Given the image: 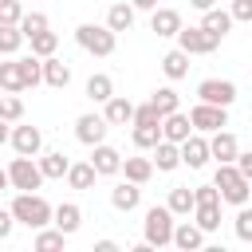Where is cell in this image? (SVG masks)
Listing matches in <instances>:
<instances>
[{
  "label": "cell",
  "mask_w": 252,
  "mask_h": 252,
  "mask_svg": "<svg viewBox=\"0 0 252 252\" xmlns=\"http://www.w3.org/2000/svg\"><path fill=\"white\" fill-rule=\"evenodd\" d=\"M63 244H67V236H63L55 224H51V228H47V224L35 228V252H59Z\"/></svg>",
  "instance_id": "32"
},
{
  "label": "cell",
  "mask_w": 252,
  "mask_h": 252,
  "mask_svg": "<svg viewBox=\"0 0 252 252\" xmlns=\"http://www.w3.org/2000/svg\"><path fill=\"white\" fill-rule=\"evenodd\" d=\"M35 165H39V173H43V181H47V177L55 181V177H63V173H67V165H71V158H67L63 150H47V154L39 150V154H35Z\"/></svg>",
  "instance_id": "22"
},
{
  "label": "cell",
  "mask_w": 252,
  "mask_h": 252,
  "mask_svg": "<svg viewBox=\"0 0 252 252\" xmlns=\"http://www.w3.org/2000/svg\"><path fill=\"white\" fill-rule=\"evenodd\" d=\"M12 228H16L12 213H8V209H0V240H8V236H12Z\"/></svg>",
  "instance_id": "45"
},
{
  "label": "cell",
  "mask_w": 252,
  "mask_h": 252,
  "mask_svg": "<svg viewBox=\"0 0 252 252\" xmlns=\"http://www.w3.org/2000/svg\"><path fill=\"white\" fill-rule=\"evenodd\" d=\"M161 71H165V79H169V83H177V79H185V75H189V55H185L181 47H173V51H165V55H161Z\"/></svg>",
  "instance_id": "26"
},
{
  "label": "cell",
  "mask_w": 252,
  "mask_h": 252,
  "mask_svg": "<svg viewBox=\"0 0 252 252\" xmlns=\"http://www.w3.org/2000/svg\"><path fill=\"white\" fill-rule=\"evenodd\" d=\"M4 189H8V173L0 169V193H4Z\"/></svg>",
  "instance_id": "50"
},
{
  "label": "cell",
  "mask_w": 252,
  "mask_h": 252,
  "mask_svg": "<svg viewBox=\"0 0 252 252\" xmlns=\"http://www.w3.org/2000/svg\"><path fill=\"white\" fill-rule=\"evenodd\" d=\"M205 142H209V158H213V161H232V158H236V150H240V138H236L232 130H224V126H220V130H213Z\"/></svg>",
  "instance_id": "13"
},
{
  "label": "cell",
  "mask_w": 252,
  "mask_h": 252,
  "mask_svg": "<svg viewBox=\"0 0 252 252\" xmlns=\"http://www.w3.org/2000/svg\"><path fill=\"white\" fill-rule=\"evenodd\" d=\"M130 8H134V12H154L158 0H130Z\"/></svg>",
  "instance_id": "46"
},
{
  "label": "cell",
  "mask_w": 252,
  "mask_h": 252,
  "mask_svg": "<svg viewBox=\"0 0 252 252\" xmlns=\"http://www.w3.org/2000/svg\"><path fill=\"white\" fill-rule=\"evenodd\" d=\"M39 75H43V83H47V87H55V91H63V87L71 83V67H67L59 55L39 59Z\"/></svg>",
  "instance_id": "19"
},
{
  "label": "cell",
  "mask_w": 252,
  "mask_h": 252,
  "mask_svg": "<svg viewBox=\"0 0 252 252\" xmlns=\"http://www.w3.org/2000/svg\"><path fill=\"white\" fill-rule=\"evenodd\" d=\"M83 91H87V98H91V102H98V106H102V102L114 94V79H110V75H102V71H94V75L87 79V87H83Z\"/></svg>",
  "instance_id": "29"
},
{
  "label": "cell",
  "mask_w": 252,
  "mask_h": 252,
  "mask_svg": "<svg viewBox=\"0 0 252 252\" xmlns=\"http://www.w3.org/2000/svg\"><path fill=\"white\" fill-rule=\"evenodd\" d=\"M106 118L98 114V110H87V114H79L75 118V138L83 142V146H98V142H106Z\"/></svg>",
  "instance_id": "10"
},
{
  "label": "cell",
  "mask_w": 252,
  "mask_h": 252,
  "mask_svg": "<svg viewBox=\"0 0 252 252\" xmlns=\"http://www.w3.org/2000/svg\"><path fill=\"white\" fill-rule=\"evenodd\" d=\"M0 118H4V122H20V118H24V102H20V94H12V91L0 94Z\"/></svg>",
  "instance_id": "38"
},
{
  "label": "cell",
  "mask_w": 252,
  "mask_h": 252,
  "mask_svg": "<svg viewBox=\"0 0 252 252\" xmlns=\"http://www.w3.org/2000/svg\"><path fill=\"white\" fill-rule=\"evenodd\" d=\"M130 126H134V130H130V138H134V146H138V150H150V146L161 138V130H158V126H138V122H130Z\"/></svg>",
  "instance_id": "39"
},
{
  "label": "cell",
  "mask_w": 252,
  "mask_h": 252,
  "mask_svg": "<svg viewBox=\"0 0 252 252\" xmlns=\"http://www.w3.org/2000/svg\"><path fill=\"white\" fill-rule=\"evenodd\" d=\"M63 177H67V185H71V189H94V177H98V173H94V165H91V161H71Z\"/></svg>",
  "instance_id": "28"
},
{
  "label": "cell",
  "mask_w": 252,
  "mask_h": 252,
  "mask_svg": "<svg viewBox=\"0 0 252 252\" xmlns=\"http://www.w3.org/2000/svg\"><path fill=\"white\" fill-rule=\"evenodd\" d=\"M110 205H114L118 213H134V209L142 205V185H134V181H118V185L110 189Z\"/></svg>",
  "instance_id": "20"
},
{
  "label": "cell",
  "mask_w": 252,
  "mask_h": 252,
  "mask_svg": "<svg viewBox=\"0 0 252 252\" xmlns=\"http://www.w3.org/2000/svg\"><path fill=\"white\" fill-rule=\"evenodd\" d=\"M94 252H118L114 240H94Z\"/></svg>",
  "instance_id": "47"
},
{
  "label": "cell",
  "mask_w": 252,
  "mask_h": 252,
  "mask_svg": "<svg viewBox=\"0 0 252 252\" xmlns=\"http://www.w3.org/2000/svg\"><path fill=\"white\" fill-rule=\"evenodd\" d=\"M236 236L244 244H252V209L248 205H236Z\"/></svg>",
  "instance_id": "40"
},
{
  "label": "cell",
  "mask_w": 252,
  "mask_h": 252,
  "mask_svg": "<svg viewBox=\"0 0 252 252\" xmlns=\"http://www.w3.org/2000/svg\"><path fill=\"white\" fill-rule=\"evenodd\" d=\"M8 213H12V220L16 224H24V228H43V224H51V205L32 189V193H16L12 197V205H8Z\"/></svg>",
  "instance_id": "1"
},
{
  "label": "cell",
  "mask_w": 252,
  "mask_h": 252,
  "mask_svg": "<svg viewBox=\"0 0 252 252\" xmlns=\"http://www.w3.org/2000/svg\"><path fill=\"white\" fill-rule=\"evenodd\" d=\"M213 185H217V193H220L224 205H248V197H252V181H248L232 161H217Z\"/></svg>",
  "instance_id": "2"
},
{
  "label": "cell",
  "mask_w": 252,
  "mask_h": 252,
  "mask_svg": "<svg viewBox=\"0 0 252 252\" xmlns=\"http://www.w3.org/2000/svg\"><path fill=\"white\" fill-rule=\"evenodd\" d=\"M228 16H232V24H248L252 20V0H232Z\"/></svg>",
  "instance_id": "43"
},
{
  "label": "cell",
  "mask_w": 252,
  "mask_h": 252,
  "mask_svg": "<svg viewBox=\"0 0 252 252\" xmlns=\"http://www.w3.org/2000/svg\"><path fill=\"white\" fill-rule=\"evenodd\" d=\"M201 28H205L213 39H224V35L232 32V16H228L224 8H205V12H201Z\"/></svg>",
  "instance_id": "24"
},
{
  "label": "cell",
  "mask_w": 252,
  "mask_h": 252,
  "mask_svg": "<svg viewBox=\"0 0 252 252\" xmlns=\"http://www.w3.org/2000/svg\"><path fill=\"white\" fill-rule=\"evenodd\" d=\"M24 47V35L16 24H0V55H16Z\"/></svg>",
  "instance_id": "35"
},
{
  "label": "cell",
  "mask_w": 252,
  "mask_h": 252,
  "mask_svg": "<svg viewBox=\"0 0 252 252\" xmlns=\"http://www.w3.org/2000/svg\"><path fill=\"white\" fill-rule=\"evenodd\" d=\"M16 67H20V83H24V91L43 83V75H39V59H35V55H24V59H16Z\"/></svg>",
  "instance_id": "34"
},
{
  "label": "cell",
  "mask_w": 252,
  "mask_h": 252,
  "mask_svg": "<svg viewBox=\"0 0 252 252\" xmlns=\"http://www.w3.org/2000/svg\"><path fill=\"white\" fill-rule=\"evenodd\" d=\"M4 173H8V189H16V193H32V189L43 185V173H39L35 158H24V154H16Z\"/></svg>",
  "instance_id": "5"
},
{
  "label": "cell",
  "mask_w": 252,
  "mask_h": 252,
  "mask_svg": "<svg viewBox=\"0 0 252 252\" xmlns=\"http://www.w3.org/2000/svg\"><path fill=\"white\" fill-rule=\"evenodd\" d=\"M177 154H181V165H189V169H205L209 165V142H205V134H189L185 142H177Z\"/></svg>",
  "instance_id": "11"
},
{
  "label": "cell",
  "mask_w": 252,
  "mask_h": 252,
  "mask_svg": "<svg viewBox=\"0 0 252 252\" xmlns=\"http://www.w3.org/2000/svg\"><path fill=\"white\" fill-rule=\"evenodd\" d=\"M173 213L165 205H150L146 217H142V240L150 248H169V236H173Z\"/></svg>",
  "instance_id": "4"
},
{
  "label": "cell",
  "mask_w": 252,
  "mask_h": 252,
  "mask_svg": "<svg viewBox=\"0 0 252 252\" xmlns=\"http://www.w3.org/2000/svg\"><path fill=\"white\" fill-rule=\"evenodd\" d=\"M0 91H12V94H20V91H24V83H20V67H16V59H8V63H0Z\"/></svg>",
  "instance_id": "37"
},
{
  "label": "cell",
  "mask_w": 252,
  "mask_h": 252,
  "mask_svg": "<svg viewBox=\"0 0 252 252\" xmlns=\"http://www.w3.org/2000/svg\"><path fill=\"white\" fill-rule=\"evenodd\" d=\"M20 16H24L20 0H0V24H20Z\"/></svg>",
  "instance_id": "42"
},
{
  "label": "cell",
  "mask_w": 252,
  "mask_h": 252,
  "mask_svg": "<svg viewBox=\"0 0 252 252\" xmlns=\"http://www.w3.org/2000/svg\"><path fill=\"white\" fill-rule=\"evenodd\" d=\"M177 28H181V12H177V8H161V4H158V8L150 12V32H158V35L169 39V35H177Z\"/></svg>",
  "instance_id": "21"
},
{
  "label": "cell",
  "mask_w": 252,
  "mask_h": 252,
  "mask_svg": "<svg viewBox=\"0 0 252 252\" xmlns=\"http://www.w3.org/2000/svg\"><path fill=\"white\" fill-rule=\"evenodd\" d=\"M130 122H138V126H158L161 114L154 110V102H142V106H134V118H130Z\"/></svg>",
  "instance_id": "41"
},
{
  "label": "cell",
  "mask_w": 252,
  "mask_h": 252,
  "mask_svg": "<svg viewBox=\"0 0 252 252\" xmlns=\"http://www.w3.org/2000/svg\"><path fill=\"white\" fill-rule=\"evenodd\" d=\"M173 39H177V47H181L185 55H213V51L220 47V39H213V35H209L201 24H189V28L181 24Z\"/></svg>",
  "instance_id": "6"
},
{
  "label": "cell",
  "mask_w": 252,
  "mask_h": 252,
  "mask_svg": "<svg viewBox=\"0 0 252 252\" xmlns=\"http://www.w3.org/2000/svg\"><path fill=\"white\" fill-rule=\"evenodd\" d=\"M118 173H126V181H134V185H146L154 177V161L150 158H122V169Z\"/></svg>",
  "instance_id": "27"
},
{
  "label": "cell",
  "mask_w": 252,
  "mask_h": 252,
  "mask_svg": "<svg viewBox=\"0 0 252 252\" xmlns=\"http://www.w3.org/2000/svg\"><path fill=\"white\" fill-rule=\"evenodd\" d=\"M197 102L232 106V102H236V83H232V79H201V83H197Z\"/></svg>",
  "instance_id": "9"
},
{
  "label": "cell",
  "mask_w": 252,
  "mask_h": 252,
  "mask_svg": "<svg viewBox=\"0 0 252 252\" xmlns=\"http://www.w3.org/2000/svg\"><path fill=\"white\" fill-rule=\"evenodd\" d=\"M158 130H161V138H165V142H185V138L193 134V126H189V114H181V110H169V114H161Z\"/></svg>",
  "instance_id": "17"
},
{
  "label": "cell",
  "mask_w": 252,
  "mask_h": 252,
  "mask_svg": "<svg viewBox=\"0 0 252 252\" xmlns=\"http://www.w3.org/2000/svg\"><path fill=\"white\" fill-rule=\"evenodd\" d=\"M201 201H220L217 185H193V205H201Z\"/></svg>",
  "instance_id": "44"
},
{
  "label": "cell",
  "mask_w": 252,
  "mask_h": 252,
  "mask_svg": "<svg viewBox=\"0 0 252 252\" xmlns=\"http://www.w3.org/2000/svg\"><path fill=\"white\" fill-rule=\"evenodd\" d=\"M28 43H32V55H35V59H47V55H55V51H59V35H55L51 28L35 32V35H32Z\"/></svg>",
  "instance_id": "31"
},
{
  "label": "cell",
  "mask_w": 252,
  "mask_h": 252,
  "mask_svg": "<svg viewBox=\"0 0 252 252\" xmlns=\"http://www.w3.org/2000/svg\"><path fill=\"white\" fill-rule=\"evenodd\" d=\"M91 165H94L98 177H114V173L122 169V154H118L114 146L98 142V146H91Z\"/></svg>",
  "instance_id": "15"
},
{
  "label": "cell",
  "mask_w": 252,
  "mask_h": 252,
  "mask_svg": "<svg viewBox=\"0 0 252 252\" xmlns=\"http://www.w3.org/2000/svg\"><path fill=\"white\" fill-rule=\"evenodd\" d=\"M189 126L197 134H213L220 126H228V106H213V102H193L189 106Z\"/></svg>",
  "instance_id": "7"
},
{
  "label": "cell",
  "mask_w": 252,
  "mask_h": 252,
  "mask_svg": "<svg viewBox=\"0 0 252 252\" xmlns=\"http://www.w3.org/2000/svg\"><path fill=\"white\" fill-rule=\"evenodd\" d=\"M150 161H154V169L158 173H173L177 165H181V154H177V142H165V138H158L154 146H150Z\"/></svg>",
  "instance_id": "18"
},
{
  "label": "cell",
  "mask_w": 252,
  "mask_h": 252,
  "mask_svg": "<svg viewBox=\"0 0 252 252\" xmlns=\"http://www.w3.org/2000/svg\"><path fill=\"white\" fill-rule=\"evenodd\" d=\"M106 28L118 35V32H130L134 28V8L126 4V0H118V4H110L106 8Z\"/></svg>",
  "instance_id": "25"
},
{
  "label": "cell",
  "mask_w": 252,
  "mask_h": 252,
  "mask_svg": "<svg viewBox=\"0 0 252 252\" xmlns=\"http://www.w3.org/2000/svg\"><path fill=\"white\" fill-rule=\"evenodd\" d=\"M16 28H20V35H24V43H28V39H32L35 32H43V28H47V16H43V12H24Z\"/></svg>",
  "instance_id": "36"
},
{
  "label": "cell",
  "mask_w": 252,
  "mask_h": 252,
  "mask_svg": "<svg viewBox=\"0 0 252 252\" xmlns=\"http://www.w3.org/2000/svg\"><path fill=\"white\" fill-rule=\"evenodd\" d=\"M165 209H169L173 217H189V213H193V189H189V185H173L169 197H165Z\"/></svg>",
  "instance_id": "30"
},
{
  "label": "cell",
  "mask_w": 252,
  "mask_h": 252,
  "mask_svg": "<svg viewBox=\"0 0 252 252\" xmlns=\"http://www.w3.org/2000/svg\"><path fill=\"white\" fill-rule=\"evenodd\" d=\"M150 102H154V110H158V114H169V110H181V94H177L173 87H158V91L150 94Z\"/></svg>",
  "instance_id": "33"
},
{
  "label": "cell",
  "mask_w": 252,
  "mask_h": 252,
  "mask_svg": "<svg viewBox=\"0 0 252 252\" xmlns=\"http://www.w3.org/2000/svg\"><path fill=\"white\" fill-rule=\"evenodd\" d=\"M75 43H79L87 55H94V59H106V55H114V47H118V35H114L106 24H79V28H75Z\"/></svg>",
  "instance_id": "3"
},
{
  "label": "cell",
  "mask_w": 252,
  "mask_h": 252,
  "mask_svg": "<svg viewBox=\"0 0 252 252\" xmlns=\"http://www.w3.org/2000/svg\"><path fill=\"white\" fill-rule=\"evenodd\" d=\"M51 224L63 232V236H75L83 228V209L75 201H63V205H51Z\"/></svg>",
  "instance_id": "14"
},
{
  "label": "cell",
  "mask_w": 252,
  "mask_h": 252,
  "mask_svg": "<svg viewBox=\"0 0 252 252\" xmlns=\"http://www.w3.org/2000/svg\"><path fill=\"white\" fill-rule=\"evenodd\" d=\"M102 118H106V126H130L134 102H130L126 94H110V98L102 102Z\"/></svg>",
  "instance_id": "16"
},
{
  "label": "cell",
  "mask_w": 252,
  "mask_h": 252,
  "mask_svg": "<svg viewBox=\"0 0 252 252\" xmlns=\"http://www.w3.org/2000/svg\"><path fill=\"white\" fill-rule=\"evenodd\" d=\"M8 134H12V122L0 118V146H8Z\"/></svg>",
  "instance_id": "48"
},
{
  "label": "cell",
  "mask_w": 252,
  "mask_h": 252,
  "mask_svg": "<svg viewBox=\"0 0 252 252\" xmlns=\"http://www.w3.org/2000/svg\"><path fill=\"white\" fill-rule=\"evenodd\" d=\"M8 146H12L16 154H24V158H35V154L43 150V130H39V126H28V122L20 118V122H12Z\"/></svg>",
  "instance_id": "8"
},
{
  "label": "cell",
  "mask_w": 252,
  "mask_h": 252,
  "mask_svg": "<svg viewBox=\"0 0 252 252\" xmlns=\"http://www.w3.org/2000/svg\"><path fill=\"white\" fill-rule=\"evenodd\" d=\"M189 4H193L197 12H205V8H217V0H189Z\"/></svg>",
  "instance_id": "49"
},
{
  "label": "cell",
  "mask_w": 252,
  "mask_h": 252,
  "mask_svg": "<svg viewBox=\"0 0 252 252\" xmlns=\"http://www.w3.org/2000/svg\"><path fill=\"white\" fill-rule=\"evenodd\" d=\"M193 224L209 236V232H217L220 228V201H201V205H193Z\"/></svg>",
  "instance_id": "23"
},
{
  "label": "cell",
  "mask_w": 252,
  "mask_h": 252,
  "mask_svg": "<svg viewBox=\"0 0 252 252\" xmlns=\"http://www.w3.org/2000/svg\"><path fill=\"white\" fill-rule=\"evenodd\" d=\"M169 244L181 248V252H201V248H205V232L185 217V220H173V236H169Z\"/></svg>",
  "instance_id": "12"
}]
</instances>
